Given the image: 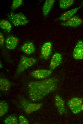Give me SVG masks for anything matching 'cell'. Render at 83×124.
Listing matches in <instances>:
<instances>
[{"label":"cell","instance_id":"cell-1","mask_svg":"<svg viewBox=\"0 0 83 124\" xmlns=\"http://www.w3.org/2000/svg\"><path fill=\"white\" fill-rule=\"evenodd\" d=\"M59 80L56 77L28 83L27 89L29 98L33 102L38 101L57 90Z\"/></svg>","mask_w":83,"mask_h":124},{"label":"cell","instance_id":"cell-2","mask_svg":"<svg viewBox=\"0 0 83 124\" xmlns=\"http://www.w3.org/2000/svg\"><path fill=\"white\" fill-rule=\"evenodd\" d=\"M20 106L27 114L39 110L43 105L42 103L31 102L21 95L18 96Z\"/></svg>","mask_w":83,"mask_h":124},{"label":"cell","instance_id":"cell-3","mask_svg":"<svg viewBox=\"0 0 83 124\" xmlns=\"http://www.w3.org/2000/svg\"><path fill=\"white\" fill-rule=\"evenodd\" d=\"M37 60L33 57L22 56L18 65L16 73L18 75L22 72L35 64Z\"/></svg>","mask_w":83,"mask_h":124},{"label":"cell","instance_id":"cell-4","mask_svg":"<svg viewBox=\"0 0 83 124\" xmlns=\"http://www.w3.org/2000/svg\"><path fill=\"white\" fill-rule=\"evenodd\" d=\"M9 20L15 26L24 25L29 22V20L25 15L20 12L16 13L11 12L7 15Z\"/></svg>","mask_w":83,"mask_h":124},{"label":"cell","instance_id":"cell-5","mask_svg":"<svg viewBox=\"0 0 83 124\" xmlns=\"http://www.w3.org/2000/svg\"><path fill=\"white\" fill-rule=\"evenodd\" d=\"M83 100L82 98L73 97L68 100L67 104L73 113L77 114L81 111V108Z\"/></svg>","mask_w":83,"mask_h":124},{"label":"cell","instance_id":"cell-6","mask_svg":"<svg viewBox=\"0 0 83 124\" xmlns=\"http://www.w3.org/2000/svg\"><path fill=\"white\" fill-rule=\"evenodd\" d=\"M52 72V70H51L38 69L33 71L31 74L35 78L44 79L50 76Z\"/></svg>","mask_w":83,"mask_h":124},{"label":"cell","instance_id":"cell-7","mask_svg":"<svg viewBox=\"0 0 83 124\" xmlns=\"http://www.w3.org/2000/svg\"><path fill=\"white\" fill-rule=\"evenodd\" d=\"M73 57L76 60L83 59V42L79 41L73 50Z\"/></svg>","mask_w":83,"mask_h":124},{"label":"cell","instance_id":"cell-8","mask_svg":"<svg viewBox=\"0 0 83 124\" xmlns=\"http://www.w3.org/2000/svg\"><path fill=\"white\" fill-rule=\"evenodd\" d=\"M52 45L50 42L44 43L42 46L41 50V57L45 60H47L52 52Z\"/></svg>","mask_w":83,"mask_h":124},{"label":"cell","instance_id":"cell-9","mask_svg":"<svg viewBox=\"0 0 83 124\" xmlns=\"http://www.w3.org/2000/svg\"><path fill=\"white\" fill-rule=\"evenodd\" d=\"M62 56L60 54L57 52L55 53L52 56L50 62V70H52L59 65L62 62Z\"/></svg>","mask_w":83,"mask_h":124},{"label":"cell","instance_id":"cell-10","mask_svg":"<svg viewBox=\"0 0 83 124\" xmlns=\"http://www.w3.org/2000/svg\"><path fill=\"white\" fill-rule=\"evenodd\" d=\"M55 103L56 106L60 115H62L65 112V109L64 101L62 97L58 94L56 95L54 98Z\"/></svg>","mask_w":83,"mask_h":124},{"label":"cell","instance_id":"cell-11","mask_svg":"<svg viewBox=\"0 0 83 124\" xmlns=\"http://www.w3.org/2000/svg\"><path fill=\"white\" fill-rule=\"evenodd\" d=\"M18 41V39L17 37L14 36H9L5 40L6 47L9 49H14L16 47Z\"/></svg>","mask_w":83,"mask_h":124},{"label":"cell","instance_id":"cell-12","mask_svg":"<svg viewBox=\"0 0 83 124\" xmlns=\"http://www.w3.org/2000/svg\"><path fill=\"white\" fill-rule=\"evenodd\" d=\"M82 20L78 16H73L67 22L62 23V25L67 26L75 27L80 25L82 23Z\"/></svg>","mask_w":83,"mask_h":124},{"label":"cell","instance_id":"cell-13","mask_svg":"<svg viewBox=\"0 0 83 124\" xmlns=\"http://www.w3.org/2000/svg\"><path fill=\"white\" fill-rule=\"evenodd\" d=\"M21 49L24 53L28 55L33 53L35 49L34 44L31 42L25 43L22 46Z\"/></svg>","mask_w":83,"mask_h":124},{"label":"cell","instance_id":"cell-14","mask_svg":"<svg viewBox=\"0 0 83 124\" xmlns=\"http://www.w3.org/2000/svg\"><path fill=\"white\" fill-rule=\"evenodd\" d=\"M81 7L80 6L76 7L66 12L60 17L59 19L63 21L68 20L72 17Z\"/></svg>","mask_w":83,"mask_h":124},{"label":"cell","instance_id":"cell-15","mask_svg":"<svg viewBox=\"0 0 83 124\" xmlns=\"http://www.w3.org/2000/svg\"><path fill=\"white\" fill-rule=\"evenodd\" d=\"M11 83L8 79L3 78H0V90L3 92H7L10 88Z\"/></svg>","mask_w":83,"mask_h":124},{"label":"cell","instance_id":"cell-16","mask_svg":"<svg viewBox=\"0 0 83 124\" xmlns=\"http://www.w3.org/2000/svg\"><path fill=\"white\" fill-rule=\"evenodd\" d=\"M55 2L54 0H46L45 1L42 8L44 15L47 16L52 8Z\"/></svg>","mask_w":83,"mask_h":124},{"label":"cell","instance_id":"cell-17","mask_svg":"<svg viewBox=\"0 0 83 124\" xmlns=\"http://www.w3.org/2000/svg\"><path fill=\"white\" fill-rule=\"evenodd\" d=\"M0 27L2 29L5 30L8 33H10L11 30L12 25L8 21L5 20H2L0 21Z\"/></svg>","mask_w":83,"mask_h":124},{"label":"cell","instance_id":"cell-18","mask_svg":"<svg viewBox=\"0 0 83 124\" xmlns=\"http://www.w3.org/2000/svg\"><path fill=\"white\" fill-rule=\"evenodd\" d=\"M8 105L5 101H1L0 102V116L1 117L5 114L8 109Z\"/></svg>","mask_w":83,"mask_h":124},{"label":"cell","instance_id":"cell-19","mask_svg":"<svg viewBox=\"0 0 83 124\" xmlns=\"http://www.w3.org/2000/svg\"><path fill=\"white\" fill-rule=\"evenodd\" d=\"M73 0H59L60 7L61 8L66 9L71 6L74 3Z\"/></svg>","mask_w":83,"mask_h":124},{"label":"cell","instance_id":"cell-20","mask_svg":"<svg viewBox=\"0 0 83 124\" xmlns=\"http://www.w3.org/2000/svg\"><path fill=\"white\" fill-rule=\"evenodd\" d=\"M4 122L6 124H18V120L14 115L8 116L4 120Z\"/></svg>","mask_w":83,"mask_h":124},{"label":"cell","instance_id":"cell-21","mask_svg":"<svg viewBox=\"0 0 83 124\" xmlns=\"http://www.w3.org/2000/svg\"><path fill=\"white\" fill-rule=\"evenodd\" d=\"M23 1L22 0H13L11 6L12 10H14L19 7L22 4Z\"/></svg>","mask_w":83,"mask_h":124},{"label":"cell","instance_id":"cell-22","mask_svg":"<svg viewBox=\"0 0 83 124\" xmlns=\"http://www.w3.org/2000/svg\"><path fill=\"white\" fill-rule=\"evenodd\" d=\"M19 123L20 124H28L29 122L28 120L24 116L20 115L19 117Z\"/></svg>","mask_w":83,"mask_h":124},{"label":"cell","instance_id":"cell-23","mask_svg":"<svg viewBox=\"0 0 83 124\" xmlns=\"http://www.w3.org/2000/svg\"><path fill=\"white\" fill-rule=\"evenodd\" d=\"M5 40L3 34L2 32H0V47L3 46Z\"/></svg>","mask_w":83,"mask_h":124},{"label":"cell","instance_id":"cell-24","mask_svg":"<svg viewBox=\"0 0 83 124\" xmlns=\"http://www.w3.org/2000/svg\"><path fill=\"white\" fill-rule=\"evenodd\" d=\"M3 67V65L1 63V62H0V69H1Z\"/></svg>","mask_w":83,"mask_h":124},{"label":"cell","instance_id":"cell-25","mask_svg":"<svg viewBox=\"0 0 83 124\" xmlns=\"http://www.w3.org/2000/svg\"><path fill=\"white\" fill-rule=\"evenodd\" d=\"M81 111H83V104H82L81 106Z\"/></svg>","mask_w":83,"mask_h":124},{"label":"cell","instance_id":"cell-26","mask_svg":"<svg viewBox=\"0 0 83 124\" xmlns=\"http://www.w3.org/2000/svg\"><path fill=\"white\" fill-rule=\"evenodd\" d=\"M81 3L83 5V0L81 2Z\"/></svg>","mask_w":83,"mask_h":124}]
</instances>
